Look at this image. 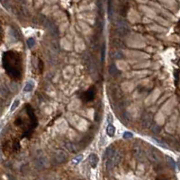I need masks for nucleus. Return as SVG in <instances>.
<instances>
[{
    "label": "nucleus",
    "instance_id": "nucleus-23",
    "mask_svg": "<svg viewBox=\"0 0 180 180\" xmlns=\"http://www.w3.org/2000/svg\"><path fill=\"white\" fill-rule=\"evenodd\" d=\"M27 45H28V47L29 48H32V47H34V44H35V41H34V38H29L28 40H27Z\"/></svg>",
    "mask_w": 180,
    "mask_h": 180
},
{
    "label": "nucleus",
    "instance_id": "nucleus-16",
    "mask_svg": "<svg viewBox=\"0 0 180 180\" xmlns=\"http://www.w3.org/2000/svg\"><path fill=\"white\" fill-rule=\"evenodd\" d=\"M34 83L32 81H29L26 83L25 86H24L23 92H30L32 91V90H34Z\"/></svg>",
    "mask_w": 180,
    "mask_h": 180
},
{
    "label": "nucleus",
    "instance_id": "nucleus-13",
    "mask_svg": "<svg viewBox=\"0 0 180 180\" xmlns=\"http://www.w3.org/2000/svg\"><path fill=\"white\" fill-rule=\"evenodd\" d=\"M60 45L63 47V49H65V50H71L72 49V44H71V42L70 41H69L67 38H63L61 40V42H60Z\"/></svg>",
    "mask_w": 180,
    "mask_h": 180
},
{
    "label": "nucleus",
    "instance_id": "nucleus-18",
    "mask_svg": "<svg viewBox=\"0 0 180 180\" xmlns=\"http://www.w3.org/2000/svg\"><path fill=\"white\" fill-rule=\"evenodd\" d=\"M115 133V127H114L113 124H109L106 128V134H107L109 137H113Z\"/></svg>",
    "mask_w": 180,
    "mask_h": 180
},
{
    "label": "nucleus",
    "instance_id": "nucleus-2",
    "mask_svg": "<svg viewBox=\"0 0 180 180\" xmlns=\"http://www.w3.org/2000/svg\"><path fill=\"white\" fill-rule=\"evenodd\" d=\"M122 52L125 56L130 58V60L142 61L144 59H148L150 57V55H148V54H145V53L140 52V51H135V50H122Z\"/></svg>",
    "mask_w": 180,
    "mask_h": 180
},
{
    "label": "nucleus",
    "instance_id": "nucleus-22",
    "mask_svg": "<svg viewBox=\"0 0 180 180\" xmlns=\"http://www.w3.org/2000/svg\"><path fill=\"white\" fill-rule=\"evenodd\" d=\"M66 147H67V149H68L69 151H71V152H75V151H76V149H75L74 145H73L71 142H68V143H66Z\"/></svg>",
    "mask_w": 180,
    "mask_h": 180
},
{
    "label": "nucleus",
    "instance_id": "nucleus-28",
    "mask_svg": "<svg viewBox=\"0 0 180 180\" xmlns=\"http://www.w3.org/2000/svg\"><path fill=\"white\" fill-rule=\"evenodd\" d=\"M124 138H133V133H131V132H124Z\"/></svg>",
    "mask_w": 180,
    "mask_h": 180
},
{
    "label": "nucleus",
    "instance_id": "nucleus-26",
    "mask_svg": "<svg viewBox=\"0 0 180 180\" xmlns=\"http://www.w3.org/2000/svg\"><path fill=\"white\" fill-rule=\"evenodd\" d=\"M159 125H154V126H152V128H151V130L154 132V133H158V132H159Z\"/></svg>",
    "mask_w": 180,
    "mask_h": 180
},
{
    "label": "nucleus",
    "instance_id": "nucleus-11",
    "mask_svg": "<svg viewBox=\"0 0 180 180\" xmlns=\"http://www.w3.org/2000/svg\"><path fill=\"white\" fill-rule=\"evenodd\" d=\"M76 50L78 52H83L84 49H85V44H84V41L81 39V38H77L76 39Z\"/></svg>",
    "mask_w": 180,
    "mask_h": 180
},
{
    "label": "nucleus",
    "instance_id": "nucleus-9",
    "mask_svg": "<svg viewBox=\"0 0 180 180\" xmlns=\"http://www.w3.org/2000/svg\"><path fill=\"white\" fill-rule=\"evenodd\" d=\"M88 163L90 164V166H91V167L93 168H95L97 164H98V157L96 156V154L95 153H92L89 155L88 157Z\"/></svg>",
    "mask_w": 180,
    "mask_h": 180
},
{
    "label": "nucleus",
    "instance_id": "nucleus-30",
    "mask_svg": "<svg viewBox=\"0 0 180 180\" xmlns=\"http://www.w3.org/2000/svg\"><path fill=\"white\" fill-rule=\"evenodd\" d=\"M108 122H109V124H111L112 123V116H111V114H109L108 115Z\"/></svg>",
    "mask_w": 180,
    "mask_h": 180
},
{
    "label": "nucleus",
    "instance_id": "nucleus-29",
    "mask_svg": "<svg viewBox=\"0 0 180 180\" xmlns=\"http://www.w3.org/2000/svg\"><path fill=\"white\" fill-rule=\"evenodd\" d=\"M168 161H169V163H170V165L175 168L176 166H175V162H174V160H173V159H171L170 158H168Z\"/></svg>",
    "mask_w": 180,
    "mask_h": 180
},
{
    "label": "nucleus",
    "instance_id": "nucleus-7",
    "mask_svg": "<svg viewBox=\"0 0 180 180\" xmlns=\"http://www.w3.org/2000/svg\"><path fill=\"white\" fill-rule=\"evenodd\" d=\"M116 68L120 71L122 72H128L130 70V65H129V62L124 61V60H117L116 61Z\"/></svg>",
    "mask_w": 180,
    "mask_h": 180
},
{
    "label": "nucleus",
    "instance_id": "nucleus-21",
    "mask_svg": "<svg viewBox=\"0 0 180 180\" xmlns=\"http://www.w3.org/2000/svg\"><path fill=\"white\" fill-rule=\"evenodd\" d=\"M19 103H20V101H19V100H15V101H14V102L12 103V106H11L10 111H14V110L19 106Z\"/></svg>",
    "mask_w": 180,
    "mask_h": 180
},
{
    "label": "nucleus",
    "instance_id": "nucleus-6",
    "mask_svg": "<svg viewBox=\"0 0 180 180\" xmlns=\"http://www.w3.org/2000/svg\"><path fill=\"white\" fill-rule=\"evenodd\" d=\"M136 84L134 81H124V83H122V85H121V88L124 92H133L134 88H135Z\"/></svg>",
    "mask_w": 180,
    "mask_h": 180
},
{
    "label": "nucleus",
    "instance_id": "nucleus-24",
    "mask_svg": "<svg viewBox=\"0 0 180 180\" xmlns=\"http://www.w3.org/2000/svg\"><path fill=\"white\" fill-rule=\"evenodd\" d=\"M134 154H135V156H136V158H142V156L143 155V152H142L140 149H135Z\"/></svg>",
    "mask_w": 180,
    "mask_h": 180
},
{
    "label": "nucleus",
    "instance_id": "nucleus-5",
    "mask_svg": "<svg viewBox=\"0 0 180 180\" xmlns=\"http://www.w3.org/2000/svg\"><path fill=\"white\" fill-rule=\"evenodd\" d=\"M160 95V91H159V89L156 88L154 90V91L150 93V95H149V97L147 98L146 101H145V105H150L152 103H154L155 101H157V99L159 97Z\"/></svg>",
    "mask_w": 180,
    "mask_h": 180
},
{
    "label": "nucleus",
    "instance_id": "nucleus-4",
    "mask_svg": "<svg viewBox=\"0 0 180 180\" xmlns=\"http://www.w3.org/2000/svg\"><path fill=\"white\" fill-rule=\"evenodd\" d=\"M129 26H128V24L124 21L122 19H121L119 22H117V28H116V32H117V34L122 35V36H124L126 35H128V33H129Z\"/></svg>",
    "mask_w": 180,
    "mask_h": 180
},
{
    "label": "nucleus",
    "instance_id": "nucleus-31",
    "mask_svg": "<svg viewBox=\"0 0 180 180\" xmlns=\"http://www.w3.org/2000/svg\"><path fill=\"white\" fill-rule=\"evenodd\" d=\"M38 180H42V179H38Z\"/></svg>",
    "mask_w": 180,
    "mask_h": 180
},
{
    "label": "nucleus",
    "instance_id": "nucleus-12",
    "mask_svg": "<svg viewBox=\"0 0 180 180\" xmlns=\"http://www.w3.org/2000/svg\"><path fill=\"white\" fill-rule=\"evenodd\" d=\"M150 65V61H142L140 63H138L136 64L133 65V68L134 69H143V68H148Z\"/></svg>",
    "mask_w": 180,
    "mask_h": 180
},
{
    "label": "nucleus",
    "instance_id": "nucleus-25",
    "mask_svg": "<svg viewBox=\"0 0 180 180\" xmlns=\"http://www.w3.org/2000/svg\"><path fill=\"white\" fill-rule=\"evenodd\" d=\"M82 155H79V156H78L76 158H74V160H73V163H74V165H77L78 164V163L81 161V159H82Z\"/></svg>",
    "mask_w": 180,
    "mask_h": 180
},
{
    "label": "nucleus",
    "instance_id": "nucleus-10",
    "mask_svg": "<svg viewBox=\"0 0 180 180\" xmlns=\"http://www.w3.org/2000/svg\"><path fill=\"white\" fill-rule=\"evenodd\" d=\"M155 120L158 125H163L165 123V115L161 111H159L155 116Z\"/></svg>",
    "mask_w": 180,
    "mask_h": 180
},
{
    "label": "nucleus",
    "instance_id": "nucleus-14",
    "mask_svg": "<svg viewBox=\"0 0 180 180\" xmlns=\"http://www.w3.org/2000/svg\"><path fill=\"white\" fill-rule=\"evenodd\" d=\"M114 152H115V150H114V149L113 148L112 146L108 147L107 149H106L105 152H104V158H105V159H109L110 158H112V157L113 156Z\"/></svg>",
    "mask_w": 180,
    "mask_h": 180
},
{
    "label": "nucleus",
    "instance_id": "nucleus-8",
    "mask_svg": "<svg viewBox=\"0 0 180 180\" xmlns=\"http://www.w3.org/2000/svg\"><path fill=\"white\" fill-rule=\"evenodd\" d=\"M54 158H55V160L58 163H62V162H64L65 160L67 159L68 156H67V154L65 153L63 150H58L55 153Z\"/></svg>",
    "mask_w": 180,
    "mask_h": 180
},
{
    "label": "nucleus",
    "instance_id": "nucleus-3",
    "mask_svg": "<svg viewBox=\"0 0 180 180\" xmlns=\"http://www.w3.org/2000/svg\"><path fill=\"white\" fill-rule=\"evenodd\" d=\"M150 74V72L148 70H141V71H133V72H128L124 73L125 78H137V79H142L146 76Z\"/></svg>",
    "mask_w": 180,
    "mask_h": 180
},
{
    "label": "nucleus",
    "instance_id": "nucleus-15",
    "mask_svg": "<svg viewBox=\"0 0 180 180\" xmlns=\"http://www.w3.org/2000/svg\"><path fill=\"white\" fill-rule=\"evenodd\" d=\"M142 125L145 127V128H149L150 127L151 125V117L148 114H146V115L143 116V119H142Z\"/></svg>",
    "mask_w": 180,
    "mask_h": 180
},
{
    "label": "nucleus",
    "instance_id": "nucleus-17",
    "mask_svg": "<svg viewBox=\"0 0 180 180\" xmlns=\"http://www.w3.org/2000/svg\"><path fill=\"white\" fill-rule=\"evenodd\" d=\"M72 74H73V68L71 66H67L66 68H65V70L63 71V75L66 79L70 78Z\"/></svg>",
    "mask_w": 180,
    "mask_h": 180
},
{
    "label": "nucleus",
    "instance_id": "nucleus-20",
    "mask_svg": "<svg viewBox=\"0 0 180 180\" xmlns=\"http://www.w3.org/2000/svg\"><path fill=\"white\" fill-rule=\"evenodd\" d=\"M149 29L153 31V32H156V33H163V32L166 31L164 28H162L161 26H152Z\"/></svg>",
    "mask_w": 180,
    "mask_h": 180
},
{
    "label": "nucleus",
    "instance_id": "nucleus-27",
    "mask_svg": "<svg viewBox=\"0 0 180 180\" xmlns=\"http://www.w3.org/2000/svg\"><path fill=\"white\" fill-rule=\"evenodd\" d=\"M157 21H159L161 24H163V26H168V23L166 21V20H163L162 18H157Z\"/></svg>",
    "mask_w": 180,
    "mask_h": 180
},
{
    "label": "nucleus",
    "instance_id": "nucleus-1",
    "mask_svg": "<svg viewBox=\"0 0 180 180\" xmlns=\"http://www.w3.org/2000/svg\"><path fill=\"white\" fill-rule=\"evenodd\" d=\"M126 44L131 48H143L146 45L143 41V37L139 34H132L128 35Z\"/></svg>",
    "mask_w": 180,
    "mask_h": 180
},
{
    "label": "nucleus",
    "instance_id": "nucleus-19",
    "mask_svg": "<svg viewBox=\"0 0 180 180\" xmlns=\"http://www.w3.org/2000/svg\"><path fill=\"white\" fill-rule=\"evenodd\" d=\"M149 157H150V158H151L153 161H159V154H158V152H156V151H150V152H149Z\"/></svg>",
    "mask_w": 180,
    "mask_h": 180
},
{
    "label": "nucleus",
    "instance_id": "nucleus-32",
    "mask_svg": "<svg viewBox=\"0 0 180 180\" xmlns=\"http://www.w3.org/2000/svg\"><path fill=\"white\" fill-rule=\"evenodd\" d=\"M158 180H160V179H158Z\"/></svg>",
    "mask_w": 180,
    "mask_h": 180
}]
</instances>
